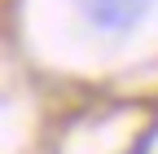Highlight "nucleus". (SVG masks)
Returning <instances> with one entry per match:
<instances>
[{
	"label": "nucleus",
	"instance_id": "1",
	"mask_svg": "<svg viewBox=\"0 0 158 154\" xmlns=\"http://www.w3.org/2000/svg\"><path fill=\"white\" fill-rule=\"evenodd\" d=\"M149 5L154 0H79L84 18L97 22V27H106V31H123L132 22H141Z\"/></svg>",
	"mask_w": 158,
	"mask_h": 154
}]
</instances>
